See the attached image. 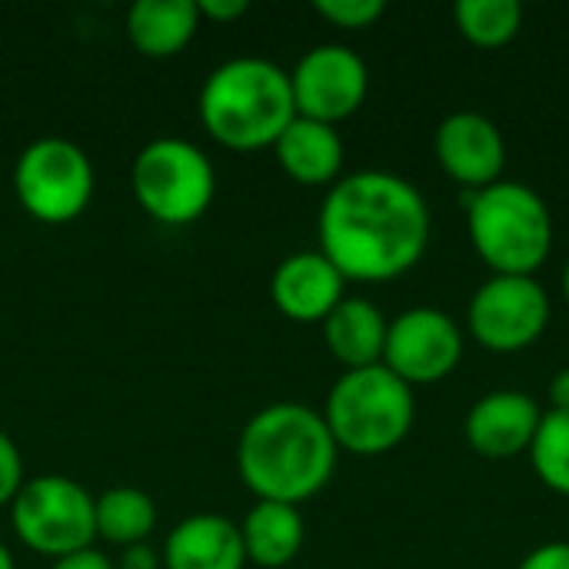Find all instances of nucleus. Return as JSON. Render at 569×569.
<instances>
[{
  "instance_id": "1",
  "label": "nucleus",
  "mask_w": 569,
  "mask_h": 569,
  "mask_svg": "<svg viewBox=\"0 0 569 569\" xmlns=\"http://www.w3.org/2000/svg\"><path fill=\"white\" fill-rule=\"evenodd\" d=\"M427 197L400 173L357 170L340 177L317 217L320 253L343 280L387 283L410 273L430 247Z\"/></svg>"
},
{
  "instance_id": "2",
  "label": "nucleus",
  "mask_w": 569,
  "mask_h": 569,
  "mask_svg": "<svg viewBox=\"0 0 569 569\" xmlns=\"http://www.w3.org/2000/svg\"><path fill=\"white\" fill-rule=\"evenodd\" d=\"M340 447L320 410L280 400L257 410L237 440V470L260 500L303 503L317 497L337 470Z\"/></svg>"
},
{
  "instance_id": "3",
  "label": "nucleus",
  "mask_w": 569,
  "mask_h": 569,
  "mask_svg": "<svg viewBox=\"0 0 569 569\" xmlns=\"http://www.w3.org/2000/svg\"><path fill=\"white\" fill-rule=\"evenodd\" d=\"M297 117L290 73L257 53H240L213 67L200 87V120L213 140L233 150L273 147Z\"/></svg>"
},
{
  "instance_id": "4",
  "label": "nucleus",
  "mask_w": 569,
  "mask_h": 569,
  "mask_svg": "<svg viewBox=\"0 0 569 569\" xmlns=\"http://www.w3.org/2000/svg\"><path fill=\"white\" fill-rule=\"evenodd\" d=\"M467 233L490 273L537 277L553 253V213L520 180H497L467 200Z\"/></svg>"
},
{
  "instance_id": "5",
  "label": "nucleus",
  "mask_w": 569,
  "mask_h": 569,
  "mask_svg": "<svg viewBox=\"0 0 569 569\" xmlns=\"http://www.w3.org/2000/svg\"><path fill=\"white\" fill-rule=\"evenodd\" d=\"M323 420L340 450L357 457H383L413 430V387H407L383 363L343 370L327 393Z\"/></svg>"
},
{
  "instance_id": "6",
  "label": "nucleus",
  "mask_w": 569,
  "mask_h": 569,
  "mask_svg": "<svg viewBox=\"0 0 569 569\" xmlns=\"http://www.w3.org/2000/svg\"><path fill=\"white\" fill-rule=\"evenodd\" d=\"M133 197L160 223H190L197 220L217 190V173L210 157L183 137L150 140L130 170Z\"/></svg>"
},
{
  "instance_id": "7",
  "label": "nucleus",
  "mask_w": 569,
  "mask_h": 569,
  "mask_svg": "<svg viewBox=\"0 0 569 569\" xmlns=\"http://www.w3.org/2000/svg\"><path fill=\"white\" fill-rule=\"evenodd\" d=\"M10 523L20 543L53 560L87 550L97 537L93 497L63 473L23 480L10 500Z\"/></svg>"
},
{
  "instance_id": "8",
  "label": "nucleus",
  "mask_w": 569,
  "mask_h": 569,
  "mask_svg": "<svg viewBox=\"0 0 569 569\" xmlns=\"http://www.w3.org/2000/svg\"><path fill=\"white\" fill-rule=\"evenodd\" d=\"M13 193L30 217L67 223L80 217L93 197V163L87 150L67 137H37L13 163Z\"/></svg>"
},
{
  "instance_id": "9",
  "label": "nucleus",
  "mask_w": 569,
  "mask_h": 569,
  "mask_svg": "<svg viewBox=\"0 0 569 569\" xmlns=\"http://www.w3.org/2000/svg\"><path fill=\"white\" fill-rule=\"evenodd\" d=\"M553 303L537 277L490 273L467 307V333L487 353H520L530 350L550 327Z\"/></svg>"
},
{
  "instance_id": "10",
  "label": "nucleus",
  "mask_w": 569,
  "mask_h": 569,
  "mask_svg": "<svg viewBox=\"0 0 569 569\" xmlns=\"http://www.w3.org/2000/svg\"><path fill=\"white\" fill-rule=\"evenodd\" d=\"M463 360V327L437 307H410L387 327L383 367L407 387L447 380Z\"/></svg>"
},
{
  "instance_id": "11",
  "label": "nucleus",
  "mask_w": 569,
  "mask_h": 569,
  "mask_svg": "<svg viewBox=\"0 0 569 569\" xmlns=\"http://www.w3.org/2000/svg\"><path fill=\"white\" fill-rule=\"evenodd\" d=\"M297 117L340 123L353 117L370 90L367 60L347 43H317L290 70Z\"/></svg>"
},
{
  "instance_id": "12",
  "label": "nucleus",
  "mask_w": 569,
  "mask_h": 569,
  "mask_svg": "<svg viewBox=\"0 0 569 569\" xmlns=\"http://www.w3.org/2000/svg\"><path fill=\"white\" fill-rule=\"evenodd\" d=\"M433 157L440 170L470 193L503 180L507 140L503 130L480 110H453L433 130Z\"/></svg>"
},
{
  "instance_id": "13",
  "label": "nucleus",
  "mask_w": 569,
  "mask_h": 569,
  "mask_svg": "<svg viewBox=\"0 0 569 569\" xmlns=\"http://www.w3.org/2000/svg\"><path fill=\"white\" fill-rule=\"evenodd\" d=\"M540 420L543 407L530 393L493 390L470 407L463 420V437L483 460H513L520 453H530Z\"/></svg>"
},
{
  "instance_id": "14",
  "label": "nucleus",
  "mask_w": 569,
  "mask_h": 569,
  "mask_svg": "<svg viewBox=\"0 0 569 569\" xmlns=\"http://www.w3.org/2000/svg\"><path fill=\"white\" fill-rule=\"evenodd\" d=\"M270 297L290 320L323 323L327 313L347 297V280L320 250H300L277 263L270 277Z\"/></svg>"
},
{
  "instance_id": "15",
  "label": "nucleus",
  "mask_w": 569,
  "mask_h": 569,
  "mask_svg": "<svg viewBox=\"0 0 569 569\" xmlns=\"http://www.w3.org/2000/svg\"><path fill=\"white\" fill-rule=\"evenodd\" d=\"M167 569H243L247 550L240 527L220 513H193L180 520L163 543Z\"/></svg>"
},
{
  "instance_id": "16",
  "label": "nucleus",
  "mask_w": 569,
  "mask_h": 569,
  "mask_svg": "<svg viewBox=\"0 0 569 569\" xmlns=\"http://www.w3.org/2000/svg\"><path fill=\"white\" fill-rule=\"evenodd\" d=\"M273 153L280 167L307 187L337 183L343 170V157H347L343 137L337 133V127L310 120V117H293L287 130L277 137Z\"/></svg>"
},
{
  "instance_id": "17",
  "label": "nucleus",
  "mask_w": 569,
  "mask_h": 569,
  "mask_svg": "<svg viewBox=\"0 0 569 569\" xmlns=\"http://www.w3.org/2000/svg\"><path fill=\"white\" fill-rule=\"evenodd\" d=\"M390 320L367 297H343L323 320L327 350L343 363V370H360L383 363Z\"/></svg>"
},
{
  "instance_id": "18",
  "label": "nucleus",
  "mask_w": 569,
  "mask_h": 569,
  "mask_svg": "<svg viewBox=\"0 0 569 569\" xmlns=\"http://www.w3.org/2000/svg\"><path fill=\"white\" fill-rule=\"evenodd\" d=\"M240 537H243L247 563L267 569L287 567L290 560H297L307 537L303 513L293 503L257 500V507H250V513L240 523Z\"/></svg>"
},
{
  "instance_id": "19",
  "label": "nucleus",
  "mask_w": 569,
  "mask_h": 569,
  "mask_svg": "<svg viewBox=\"0 0 569 569\" xmlns=\"http://www.w3.org/2000/svg\"><path fill=\"white\" fill-rule=\"evenodd\" d=\"M200 27L197 0H137L127 10V37L147 57H170Z\"/></svg>"
},
{
  "instance_id": "20",
  "label": "nucleus",
  "mask_w": 569,
  "mask_h": 569,
  "mask_svg": "<svg viewBox=\"0 0 569 569\" xmlns=\"http://www.w3.org/2000/svg\"><path fill=\"white\" fill-rule=\"evenodd\" d=\"M93 520H97V537L133 547L147 543V537L157 527V503L150 493L137 487H113L93 500Z\"/></svg>"
},
{
  "instance_id": "21",
  "label": "nucleus",
  "mask_w": 569,
  "mask_h": 569,
  "mask_svg": "<svg viewBox=\"0 0 569 569\" xmlns=\"http://www.w3.org/2000/svg\"><path fill=\"white\" fill-rule=\"evenodd\" d=\"M453 23L467 43L480 50H500L520 33L523 7L517 0H457Z\"/></svg>"
},
{
  "instance_id": "22",
  "label": "nucleus",
  "mask_w": 569,
  "mask_h": 569,
  "mask_svg": "<svg viewBox=\"0 0 569 569\" xmlns=\"http://www.w3.org/2000/svg\"><path fill=\"white\" fill-rule=\"evenodd\" d=\"M527 457H530L537 480L550 493L569 497V413L543 410V420L537 427V437Z\"/></svg>"
},
{
  "instance_id": "23",
  "label": "nucleus",
  "mask_w": 569,
  "mask_h": 569,
  "mask_svg": "<svg viewBox=\"0 0 569 569\" xmlns=\"http://www.w3.org/2000/svg\"><path fill=\"white\" fill-rule=\"evenodd\" d=\"M313 10L323 20H330L333 27L367 30V27H373L387 13V3L383 0H317Z\"/></svg>"
},
{
  "instance_id": "24",
  "label": "nucleus",
  "mask_w": 569,
  "mask_h": 569,
  "mask_svg": "<svg viewBox=\"0 0 569 569\" xmlns=\"http://www.w3.org/2000/svg\"><path fill=\"white\" fill-rule=\"evenodd\" d=\"M20 487H23V457L17 443L0 430V507L10 503Z\"/></svg>"
},
{
  "instance_id": "25",
  "label": "nucleus",
  "mask_w": 569,
  "mask_h": 569,
  "mask_svg": "<svg viewBox=\"0 0 569 569\" xmlns=\"http://www.w3.org/2000/svg\"><path fill=\"white\" fill-rule=\"evenodd\" d=\"M517 569H569V540H550L530 550Z\"/></svg>"
},
{
  "instance_id": "26",
  "label": "nucleus",
  "mask_w": 569,
  "mask_h": 569,
  "mask_svg": "<svg viewBox=\"0 0 569 569\" xmlns=\"http://www.w3.org/2000/svg\"><path fill=\"white\" fill-rule=\"evenodd\" d=\"M50 569H113V563L100 550L87 547V550H77V553H67V557L53 560Z\"/></svg>"
},
{
  "instance_id": "27",
  "label": "nucleus",
  "mask_w": 569,
  "mask_h": 569,
  "mask_svg": "<svg viewBox=\"0 0 569 569\" xmlns=\"http://www.w3.org/2000/svg\"><path fill=\"white\" fill-rule=\"evenodd\" d=\"M197 10L210 20H237L247 13V0H197Z\"/></svg>"
},
{
  "instance_id": "28",
  "label": "nucleus",
  "mask_w": 569,
  "mask_h": 569,
  "mask_svg": "<svg viewBox=\"0 0 569 569\" xmlns=\"http://www.w3.org/2000/svg\"><path fill=\"white\" fill-rule=\"evenodd\" d=\"M547 397H550V410L553 413H569V367L553 373V380L547 387Z\"/></svg>"
},
{
  "instance_id": "29",
  "label": "nucleus",
  "mask_w": 569,
  "mask_h": 569,
  "mask_svg": "<svg viewBox=\"0 0 569 569\" xmlns=\"http://www.w3.org/2000/svg\"><path fill=\"white\" fill-rule=\"evenodd\" d=\"M157 553L147 547V543H133V547H123V557H120V569H157Z\"/></svg>"
},
{
  "instance_id": "30",
  "label": "nucleus",
  "mask_w": 569,
  "mask_h": 569,
  "mask_svg": "<svg viewBox=\"0 0 569 569\" xmlns=\"http://www.w3.org/2000/svg\"><path fill=\"white\" fill-rule=\"evenodd\" d=\"M560 293H563V300H567L569 307V260L567 267H563V273H560Z\"/></svg>"
},
{
  "instance_id": "31",
  "label": "nucleus",
  "mask_w": 569,
  "mask_h": 569,
  "mask_svg": "<svg viewBox=\"0 0 569 569\" xmlns=\"http://www.w3.org/2000/svg\"><path fill=\"white\" fill-rule=\"evenodd\" d=\"M0 569H13V557L3 543H0Z\"/></svg>"
}]
</instances>
